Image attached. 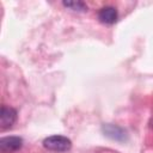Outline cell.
Returning <instances> with one entry per match:
<instances>
[{
  "mask_svg": "<svg viewBox=\"0 0 153 153\" xmlns=\"http://www.w3.org/2000/svg\"><path fill=\"white\" fill-rule=\"evenodd\" d=\"M44 148L53 152H66L72 147V141L63 135H51L43 140Z\"/></svg>",
  "mask_w": 153,
  "mask_h": 153,
  "instance_id": "cell-1",
  "label": "cell"
},
{
  "mask_svg": "<svg viewBox=\"0 0 153 153\" xmlns=\"http://www.w3.org/2000/svg\"><path fill=\"white\" fill-rule=\"evenodd\" d=\"M98 19L103 24H114L117 20V11L115 7L105 6L98 12Z\"/></svg>",
  "mask_w": 153,
  "mask_h": 153,
  "instance_id": "cell-5",
  "label": "cell"
},
{
  "mask_svg": "<svg viewBox=\"0 0 153 153\" xmlns=\"http://www.w3.org/2000/svg\"><path fill=\"white\" fill-rule=\"evenodd\" d=\"M63 6L68 7L72 11H76V12H85V11H87V6L82 1H63Z\"/></svg>",
  "mask_w": 153,
  "mask_h": 153,
  "instance_id": "cell-6",
  "label": "cell"
},
{
  "mask_svg": "<svg viewBox=\"0 0 153 153\" xmlns=\"http://www.w3.org/2000/svg\"><path fill=\"white\" fill-rule=\"evenodd\" d=\"M102 130L104 133L105 136L116 140V141H124L127 139V134L124 131V129H122L118 126L115 124H104L102 127Z\"/></svg>",
  "mask_w": 153,
  "mask_h": 153,
  "instance_id": "cell-4",
  "label": "cell"
},
{
  "mask_svg": "<svg viewBox=\"0 0 153 153\" xmlns=\"http://www.w3.org/2000/svg\"><path fill=\"white\" fill-rule=\"evenodd\" d=\"M17 120V111L13 108L2 105L0 112V127L2 130L11 128Z\"/></svg>",
  "mask_w": 153,
  "mask_h": 153,
  "instance_id": "cell-3",
  "label": "cell"
},
{
  "mask_svg": "<svg viewBox=\"0 0 153 153\" xmlns=\"http://www.w3.org/2000/svg\"><path fill=\"white\" fill-rule=\"evenodd\" d=\"M23 139L19 136H5L0 140V149L2 153H12L20 149Z\"/></svg>",
  "mask_w": 153,
  "mask_h": 153,
  "instance_id": "cell-2",
  "label": "cell"
}]
</instances>
